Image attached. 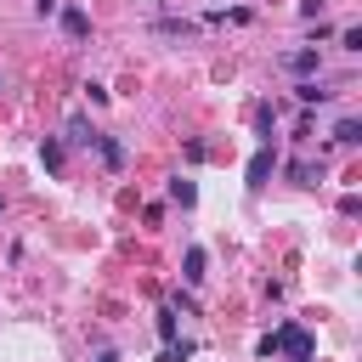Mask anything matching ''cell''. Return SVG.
Masks as SVG:
<instances>
[{
    "label": "cell",
    "mask_w": 362,
    "mask_h": 362,
    "mask_svg": "<svg viewBox=\"0 0 362 362\" xmlns=\"http://www.w3.org/2000/svg\"><path fill=\"white\" fill-rule=\"evenodd\" d=\"M272 339H277V351H288V362H311V334H305V328L288 322V328H277Z\"/></svg>",
    "instance_id": "1"
},
{
    "label": "cell",
    "mask_w": 362,
    "mask_h": 362,
    "mask_svg": "<svg viewBox=\"0 0 362 362\" xmlns=\"http://www.w3.org/2000/svg\"><path fill=\"white\" fill-rule=\"evenodd\" d=\"M283 68H288V74H317V51H311V45H300V51H288V57H283Z\"/></svg>",
    "instance_id": "2"
},
{
    "label": "cell",
    "mask_w": 362,
    "mask_h": 362,
    "mask_svg": "<svg viewBox=\"0 0 362 362\" xmlns=\"http://www.w3.org/2000/svg\"><path fill=\"white\" fill-rule=\"evenodd\" d=\"M266 175H272V147H260L249 158V187H266Z\"/></svg>",
    "instance_id": "3"
},
{
    "label": "cell",
    "mask_w": 362,
    "mask_h": 362,
    "mask_svg": "<svg viewBox=\"0 0 362 362\" xmlns=\"http://www.w3.org/2000/svg\"><path fill=\"white\" fill-rule=\"evenodd\" d=\"M62 28H68L74 40H85V34H90V17H85L79 6H68V11H62Z\"/></svg>",
    "instance_id": "4"
},
{
    "label": "cell",
    "mask_w": 362,
    "mask_h": 362,
    "mask_svg": "<svg viewBox=\"0 0 362 362\" xmlns=\"http://www.w3.org/2000/svg\"><path fill=\"white\" fill-rule=\"evenodd\" d=\"M68 141H74V147H96V130H90V124L74 113V119H68Z\"/></svg>",
    "instance_id": "5"
},
{
    "label": "cell",
    "mask_w": 362,
    "mask_h": 362,
    "mask_svg": "<svg viewBox=\"0 0 362 362\" xmlns=\"http://www.w3.org/2000/svg\"><path fill=\"white\" fill-rule=\"evenodd\" d=\"M96 153H102V164H107V170H119V164H124V147H119L113 136H96Z\"/></svg>",
    "instance_id": "6"
},
{
    "label": "cell",
    "mask_w": 362,
    "mask_h": 362,
    "mask_svg": "<svg viewBox=\"0 0 362 362\" xmlns=\"http://www.w3.org/2000/svg\"><path fill=\"white\" fill-rule=\"evenodd\" d=\"M40 164H45V170H62V141H57V136L40 141Z\"/></svg>",
    "instance_id": "7"
},
{
    "label": "cell",
    "mask_w": 362,
    "mask_h": 362,
    "mask_svg": "<svg viewBox=\"0 0 362 362\" xmlns=\"http://www.w3.org/2000/svg\"><path fill=\"white\" fill-rule=\"evenodd\" d=\"M317 175H322V164H288V181H300V187H317Z\"/></svg>",
    "instance_id": "8"
},
{
    "label": "cell",
    "mask_w": 362,
    "mask_h": 362,
    "mask_svg": "<svg viewBox=\"0 0 362 362\" xmlns=\"http://www.w3.org/2000/svg\"><path fill=\"white\" fill-rule=\"evenodd\" d=\"M334 141L356 147V141H362V124H356V119H339V124H334Z\"/></svg>",
    "instance_id": "9"
},
{
    "label": "cell",
    "mask_w": 362,
    "mask_h": 362,
    "mask_svg": "<svg viewBox=\"0 0 362 362\" xmlns=\"http://www.w3.org/2000/svg\"><path fill=\"white\" fill-rule=\"evenodd\" d=\"M294 96H300V102H328V96H334V90H328V85H317V79H305V85H300V90H294Z\"/></svg>",
    "instance_id": "10"
},
{
    "label": "cell",
    "mask_w": 362,
    "mask_h": 362,
    "mask_svg": "<svg viewBox=\"0 0 362 362\" xmlns=\"http://www.w3.org/2000/svg\"><path fill=\"white\" fill-rule=\"evenodd\" d=\"M187 283H204V249H187V272H181Z\"/></svg>",
    "instance_id": "11"
},
{
    "label": "cell",
    "mask_w": 362,
    "mask_h": 362,
    "mask_svg": "<svg viewBox=\"0 0 362 362\" xmlns=\"http://www.w3.org/2000/svg\"><path fill=\"white\" fill-rule=\"evenodd\" d=\"M170 198H175V204H181V209H187V204H192V198H198V187H192V181H170Z\"/></svg>",
    "instance_id": "12"
},
{
    "label": "cell",
    "mask_w": 362,
    "mask_h": 362,
    "mask_svg": "<svg viewBox=\"0 0 362 362\" xmlns=\"http://www.w3.org/2000/svg\"><path fill=\"white\" fill-rule=\"evenodd\" d=\"M187 356H192V345H187V339H181V345L170 339V351H164V362H187Z\"/></svg>",
    "instance_id": "13"
},
{
    "label": "cell",
    "mask_w": 362,
    "mask_h": 362,
    "mask_svg": "<svg viewBox=\"0 0 362 362\" xmlns=\"http://www.w3.org/2000/svg\"><path fill=\"white\" fill-rule=\"evenodd\" d=\"M322 6H328V0H300V11H305V17H322Z\"/></svg>",
    "instance_id": "14"
},
{
    "label": "cell",
    "mask_w": 362,
    "mask_h": 362,
    "mask_svg": "<svg viewBox=\"0 0 362 362\" xmlns=\"http://www.w3.org/2000/svg\"><path fill=\"white\" fill-rule=\"evenodd\" d=\"M34 11H40V17H45V11H57V0H34Z\"/></svg>",
    "instance_id": "15"
},
{
    "label": "cell",
    "mask_w": 362,
    "mask_h": 362,
    "mask_svg": "<svg viewBox=\"0 0 362 362\" xmlns=\"http://www.w3.org/2000/svg\"><path fill=\"white\" fill-rule=\"evenodd\" d=\"M96 362H119V356H113V351H102V356H96Z\"/></svg>",
    "instance_id": "16"
}]
</instances>
